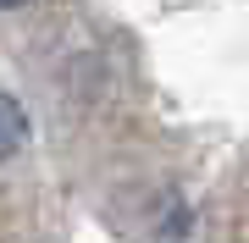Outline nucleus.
Instances as JSON below:
<instances>
[{
    "label": "nucleus",
    "mask_w": 249,
    "mask_h": 243,
    "mask_svg": "<svg viewBox=\"0 0 249 243\" xmlns=\"http://www.w3.org/2000/svg\"><path fill=\"white\" fill-rule=\"evenodd\" d=\"M22 138H28V116L17 111V99H11V94H0V161L22 149Z\"/></svg>",
    "instance_id": "nucleus-1"
},
{
    "label": "nucleus",
    "mask_w": 249,
    "mask_h": 243,
    "mask_svg": "<svg viewBox=\"0 0 249 243\" xmlns=\"http://www.w3.org/2000/svg\"><path fill=\"white\" fill-rule=\"evenodd\" d=\"M0 6H17V0H0Z\"/></svg>",
    "instance_id": "nucleus-2"
}]
</instances>
